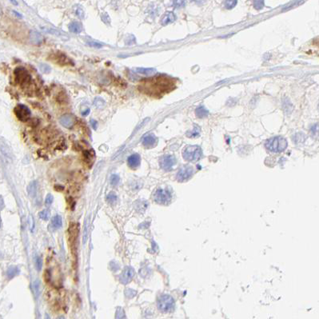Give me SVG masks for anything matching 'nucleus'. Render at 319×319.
Returning a JSON list of instances; mask_svg holds the SVG:
<instances>
[{
    "label": "nucleus",
    "mask_w": 319,
    "mask_h": 319,
    "mask_svg": "<svg viewBox=\"0 0 319 319\" xmlns=\"http://www.w3.org/2000/svg\"><path fill=\"white\" fill-rule=\"evenodd\" d=\"M141 157L138 154H133L127 158V164L132 169H136L140 166Z\"/></svg>",
    "instance_id": "nucleus-14"
},
{
    "label": "nucleus",
    "mask_w": 319,
    "mask_h": 319,
    "mask_svg": "<svg viewBox=\"0 0 319 319\" xmlns=\"http://www.w3.org/2000/svg\"><path fill=\"white\" fill-rule=\"evenodd\" d=\"M195 114H196V116L199 118H205L209 114V111L207 110L203 107V106H199L195 110Z\"/></svg>",
    "instance_id": "nucleus-21"
},
{
    "label": "nucleus",
    "mask_w": 319,
    "mask_h": 319,
    "mask_svg": "<svg viewBox=\"0 0 319 319\" xmlns=\"http://www.w3.org/2000/svg\"><path fill=\"white\" fill-rule=\"evenodd\" d=\"M68 28L70 30V32L74 33V34H79L82 30V24L79 22H72L69 24Z\"/></svg>",
    "instance_id": "nucleus-17"
},
{
    "label": "nucleus",
    "mask_w": 319,
    "mask_h": 319,
    "mask_svg": "<svg viewBox=\"0 0 319 319\" xmlns=\"http://www.w3.org/2000/svg\"><path fill=\"white\" fill-rule=\"evenodd\" d=\"M18 273H19V269H18L17 267H12L11 268H9L7 272H6V274L8 276V278H11L17 275Z\"/></svg>",
    "instance_id": "nucleus-25"
},
{
    "label": "nucleus",
    "mask_w": 319,
    "mask_h": 319,
    "mask_svg": "<svg viewBox=\"0 0 319 319\" xmlns=\"http://www.w3.org/2000/svg\"><path fill=\"white\" fill-rule=\"evenodd\" d=\"M134 276H135V270L131 267H126L120 275V281L123 284H126L131 281Z\"/></svg>",
    "instance_id": "nucleus-11"
},
{
    "label": "nucleus",
    "mask_w": 319,
    "mask_h": 319,
    "mask_svg": "<svg viewBox=\"0 0 319 319\" xmlns=\"http://www.w3.org/2000/svg\"><path fill=\"white\" fill-rule=\"evenodd\" d=\"M58 319H65V318H64V317H62V316H60V317H59V318H58Z\"/></svg>",
    "instance_id": "nucleus-48"
},
{
    "label": "nucleus",
    "mask_w": 319,
    "mask_h": 319,
    "mask_svg": "<svg viewBox=\"0 0 319 319\" xmlns=\"http://www.w3.org/2000/svg\"><path fill=\"white\" fill-rule=\"evenodd\" d=\"M254 6L255 9L261 10L264 6V2L263 1H255L254 2Z\"/></svg>",
    "instance_id": "nucleus-38"
},
{
    "label": "nucleus",
    "mask_w": 319,
    "mask_h": 319,
    "mask_svg": "<svg viewBox=\"0 0 319 319\" xmlns=\"http://www.w3.org/2000/svg\"><path fill=\"white\" fill-rule=\"evenodd\" d=\"M86 43H87V45H89V46L95 47V48H101V47H103V46L102 43H97V42H94V41H88L86 42Z\"/></svg>",
    "instance_id": "nucleus-37"
},
{
    "label": "nucleus",
    "mask_w": 319,
    "mask_h": 319,
    "mask_svg": "<svg viewBox=\"0 0 319 319\" xmlns=\"http://www.w3.org/2000/svg\"><path fill=\"white\" fill-rule=\"evenodd\" d=\"M133 70L135 71V73L138 74H142V75H145V76H152L154 74H156V70L154 69V68H145V67H136L135 69H133Z\"/></svg>",
    "instance_id": "nucleus-15"
},
{
    "label": "nucleus",
    "mask_w": 319,
    "mask_h": 319,
    "mask_svg": "<svg viewBox=\"0 0 319 319\" xmlns=\"http://www.w3.org/2000/svg\"><path fill=\"white\" fill-rule=\"evenodd\" d=\"M50 225L52 226L53 228L55 230H58L62 226V218L59 215H55L53 217L52 219H51V223Z\"/></svg>",
    "instance_id": "nucleus-18"
},
{
    "label": "nucleus",
    "mask_w": 319,
    "mask_h": 319,
    "mask_svg": "<svg viewBox=\"0 0 319 319\" xmlns=\"http://www.w3.org/2000/svg\"><path fill=\"white\" fill-rule=\"evenodd\" d=\"M158 308L164 313L170 312L174 308V300L168 294H162L158 299Z\"/></svg>",
    "instance_id": "nucleus-3"
},
{
    "label": "nucleus",
    "mask_w": 319,
    "mask_h": 319,
    "mask_svg": "<svg viewBox=\"0 0 319 319\" xmlns=\"http://www.w3.org/2000/svg\"><path fill=\"white\" fill-rule=\"evenodd\" d=\"M154 198L158 204H167L172 198V194L170 190L167 188H158L154 194Z\"/></svg>",
    "instance_id": "nucleus-5"
},
{
    "label": "nucleus",
    "mask_w": 319,
    "mask_h": 319,
    "mask_svg": "<svg viewBox=\"0 0 319 319\" xmlns=\"http://www.w3.org/2000/svg\"><path fill=\"white\" fill-rule=\"evenodd\" d=\"M33 291H34L35 297H38L40 293V281L38 279L35 280L33 283Z\"/></svg>",
    "instance_id": "nucleus-26"
},
{
    "label": "nucleus",
    "mask_w": 319,
    "mask_h": 319,
    "mask_svg": "<svg viewBox=\"0 0 319 319\" xmlns=\"http://www.w3.org/2000/svg\"><path fill=\"white\" fill-rule=\"evenodd\" d=\"M39 67V70H41L42 72L44 74H49L51 70V68L49 65L46 64V63H41L38 66Z\"/></svg>",
    "instance_id": "nucleus-29"
},
{
    "label": "nucleus",
    "mask_w": 319,
    "mask_h": 319,
    "mask_svg": "<svg viewBox=\"0 0 319 319\" xmlns=\"http://www.w3.org/2000/svg\"><path fill=\"white\" fill-rule=\"evenodd\" d=\"M69 234V243L71 246L75 245L78 235H79V225L76 223H70L68 230Z\"/></svg>",
    "instance_id": "nucleus-10"
},
{
    "label": "nucleus",
    "mask_w": 319,
    "mask_h": 319,
    "mask_svg": "<svg viewBox=\"0 0 319 319\" xmlns=\"http://www.w3.org/2000/svg\"><path fill=\"white\" fill-rule=\"evenodd\" d=\"M182 155L186 161L197 162L202 156V150L198 146H189L185 148Z\"/></svg>",
    "instance_id": "nucleus-4"
},
{
    "label": "nucleus",
    "mask_w": 319,
    "mask_h": 319,
    "mask_svg": "<svg viewBox=\"0 0 319 319\" xmlns=\"http://www.w3.org/2000/svg\"><path fill=\"white\" fill-rule=\"evenodd\" d=\"M41 29L43 30V31H45L46 33L51 34V35H56V36H59V37H61V36H63V35L67 36V35H64V34H62V33H61L60 31H59V30H57L55 29H53V28H50V27H47V26H41Z\"/></svg>",
    "instance_id": "nucleus-22"
},
{
    "label": "nucleus",
    "mask_w": 319,
    "mask_h": 319,
    "mask_svg": "<svg viewBox=\"0 0 319 319\" xmlns=\"http://www.w3.org/2000/svg\"><path fill=\"white\" fill-rule=\"evenodd\" d=\"M45 319H50V318L49 317V315L47 314V313H46V316H45Z\"/></svg>",
    "instance_id": "nucleus-46"
},
{
    "label": "nucleus",
    "mask_w": 319,
    "mask_h": 319,
    "mask_svg": "<svg viewBox=\"0 0 319 319\" xmlns=\"http://www.w3.org/2000/svg\"><path fill=\"white\" fill-rule=\"evenodd\" d=\"M35 267H36L37 270H38V271L41 270L42 267H43V259L39 256L36 257V259H35Z\"/></svg>",
    "instance_id": "nucleus-34"
},
{
    "label": "nucleus",
    "mask_w": 319,
    "mask_h": 319,
    "mask_svg": "<svg viewBox=\"0 0 319 319\" xmlns=\"http://www.w3.org/2000/svg\"><path fill=\"white\" fill-rule=\"evenodd\" d=\"M194 174L193 167L190 166H184L179 170L177 174V179L179 181H187L190 179Z\"/></svg>",
    "instance_id": "nucleus-9"
},
{
    "label": "nucleus",
    "mask_w": 319,
    "mask_h": 319,
    "mask_svg": "<svg viewBox=\"0 0 319 319\" xmlns=\"http://www.w3.org/2000/svg\"><path fill=\"white\" fill-rule=\"evenodd\" d=\"M74 118L70 114H64L59 118V123L66 128H71L74 124Z\"/></svg>",
    "instance_id": "nucleus-13"
},
{
    "label": "nucleus",
    "mask_w": 319,
    "mask_h": 319,
    "mask_svg": "<svg viewBox=\"0 0 319 319\" xmlns=\"http://www.w3.org/2000/svg\"><path fill=\"white\" fill-rule=\"evenodd\" d=\"M11 3H14V4H15V5H17V4H18V3L16 2V1H11Z\"/></svg>",
    "instance_id": "nucleus-47"
},
{
    "label": "nucleus",
    "mask_w": 319,
    "mask_h": 319,
    "mask_svg": "<svg viewBox=\"0 0 319 319\" xmlns=\"http://www.w3.org/2000/svg\"><path fill=\"white\" fill-rule=\"evenodd\" d=\"M106 199H107V202H108L110 204L114 205V204H115L116 202H117L118 198H117V195H116L114 192H111V193L109 194L108 195H107V197H106Z\"/></svg>",
    "instance_id": "nucleus-28"
},
{
    "label": "nucleus",
    "mask_w": 319,
    "mask_h": 319,
    "mask_svg": "<svg viewBox=\"0 0 319 319\" xmlns=\"http://www.w3.org/2000/svg\"><path fill=\"white\" fill-rule=\"evenodd\" d=\"M43 36L39 33L31 31L30 32V41L35 44H39L43 42Z\"/></svg>",
    "instance_id": "nucleus-20"
},
{
    "label": "nucleus",
    "mask_w": 319,
    "mask_h": 319,
    "mask_svg": "<svg viewBox=\"0 0 319 319\" xmlns=\"http://www.w3.org/2000/svg\"><path fill=\"white\" fill-rule=\"evenodd\" d=\"M37 181H31L30 185L27 187V191H28V194L30 198H34V197L36 195V193H37Z\"/></svg>",
    "instance_id": "nucleus-19"
},
{
    "label": "nucleus",
    "mask_w": 319,
    "mask_h": 319,
    "mask_svg": "<svg viewBox=\"0 0 319 319\" xmlns=\"http://www.w3.org/2000/svg\"><path fill=\"white\" fill-rule=\"evenodd\" d=\"M115 319H126V315L125 313L122 308H118L116 311V315H115Z\"/></svg>",
    "instance_id": "nucleus-31"
},
{
    "label": "nucleus",
    "mask_w": 319,
    "mask_h": 319,
    "mask_svg": "<svg viewBox=\"0 0 319 319\" xmlns=\"http://www.w3.org/2000/svg\"><path fill=\"white\" fill-rule=\"evenodd\" d=\"M237 2L236 0H230V1H225V6L226 9H231L236 6Z\"/></svg>",
    "instance_id": "nucleus-35"
},
{
    "label": "nucleus",
    "mask_w": 319,
    "mask_h": 319,
    "mask_svg": "<svg viewBox=\"0 0 319 319\" xmlns=\"http://www.w3.org/2000/svg\"><path fill=\"white\" fill-rule=\"evenodd\" d=\"M111 184L112 185V186H116V185L119 182V180H120V178H119V176L118 175V174H112L111 177Z\"/></svg>",
    "instance_id": "nucleus-33"
},
{
    "label": "nucleus",
    "mask_w": 319,
    "mask_h": 319,
    "mask_svg": "<svg viewBox=\"0 0 319 319\" xmlns=\"http://www.w3.org/2000/svg\"><path fill=\"white\" fill-rule=\"evenodd\" d=\"M29 218H30L29 219L30 222V230L33 231V230H34V226H35V225H34V219H33L32 216H30Z\"/></svg>",
    "instance_id": "nucleus-43"
},
{
    "label": "nucleus",
    "mask_w": 319,
    "mask_h": 319,
    "mask_svg": "<svg viewBox=\"0 0 319 319\" xmlns=\"http://www.w3.org/2000/svg\"><path fill=\"white\" fill-rule=\"evenodd\" d=\"M91 125L92 126V127H93L94 130H97V127H98V122H97L96 120L91 119Z\"/></svg>",
    "instance_id": "nucleus-42"
},
{
    "label": "nucleus",
    "mask_w": 319,
    "mask_h": 319,
    "mask_svg": "<svg viewBox=\"0 0 319 319\" xmlns=\"http://www.w3.org/2000/svg\"><path fill=\"white\" fill-rule=\"evenodd\" d=\"M199 135H200V128L197 126L194 127L192 131L187 132V134H186V136L189 137V138H196Z\"/></svg>",
    "instance_id": "nucleus-24"
},
{
    "label": "nucleus",
    "mask_w": 319,
    "mask_h": 319,
    "mask_svg": "<svg viewBox=\"0 0 319 319\" xmlns=\"http://www.w3.org/2000/svg\"><path fill=\"white\" fill-rule=\"evenodd\" d=\"M185 6L184 1H174V6L176 8H180Z\"/></svg>",
    "instance_id": "nucleus-41"
},
{
    "label": "nucleus",
    "mask_w": 319,
    "mask_h": 319,
    "mask_svg": "<svg viewBox=\"0 0 319 319\" xmlns=\"http://www.w3.org/2000/svg\"><path fill=\"white\" fill-rule=\"evenodd\" d=\"M75 15H77V16H79V18H83L84 17V12H83V10H82L81 7H79V6H77L76 7V10H75Z\"/></svg>",
    "instance_id": "nucleus-39"
},
{
    "label": "nucleus",
    "mask_w": 319,
    "mask_h": 319,
    "mask_svg": "<svg viewBox=\"0 0 319 319\" xmlns=\"http://www.w3.org/2000/svg\"><path fill=\"white\" fill-rule=\"evenodd\" d=\"M311 135L313 136V138L317 139V140H319V124H314L310 129Z\"/></svg>",
    "instance_id": "nucleus-23"
},
{
    "label": "nucleus",
    "mask_w": 319,
    "mask_h": 319,
    "mask_svg": "<svg viewBox=\"0 0 319 319\" xmlns=\"http://www.w3.org/2000/svg\"><path fill=\"white\" fill-rule=\"evenodd\" d=\"M15 80L22 86H26L31 81V76L23 67H18L15 70Z\"/></svg>",
    "instance_id": "nucleus-6"
},
{
    "label": "nucleus",
    "mask_w": 319,
    "mask_h": 319,
    "mask_svg": "<svg viewBox=\"0 0 319 319\" xmlns=\"http://www.w3.org/2000/svg\"><path fill=\"white\" fill-rule=\"evenodd\" d=\"M158 142V138H156V136L153 134H149L147 135L143 138H142V145L146 148H153L156 146V144Z\"/></svg>",
    "instance_id": "nucleus-12"
},
{
    "label": "nucleus",
    "mask_w": 319,
    "mask_h": 319,
    "mask_svg": "<svg viewBox=\"0 0 319 319\" xmlns=\"http://www.w3.org/2000/svg\"><path fill=\"white\" fill-rule=\"evenodd\" d=\"M13 13H14V15H16V16H17L18 18V17H19V18H22V17H23V16H22V15H21L20 14H19V13H17V12L15 11H13Z\"/></svg>",
    "instance_id": "nucleus-45"
},
{
    "label": "nucleus",
    "mask_w": 319,
    "mask_h": 319,
    "mask_svg": "<svg viewBox=\"0 0 319 319\" xmlns=\"http://www.w3.org/2000/svg\"><path fill=\"white\" fill-rule=\"evenodd\" d=\"M83 155H84V158H85L86 161L90 162L93 159V158H94V152H93V151H91H91H89V150H86V151L84 152Z\"/></svg>",
    "instance_id": "nucleus-32"
},
{
    "label": "nucleus",
    "mask_w": 319,
    "mask_h": 319,
    "mask_svg": "<svg viewBox=\"0 0 319 319\" xmlns=\"http://www.w3.org/2000/svg\"><path fill=\"white\" fill-rule=\"evenodd\" d=\"M89 113H90V109H86L85 111L82 112V115H84V116H86V115H87Z\"/></svg>",
    "instance_id": "nucleus-44"
},
{
    "label": "nucleus",
    "mask_w": 319,
    "mask_h": 319,
    "mask_svg": "<svg viewBox=\"0 0 319 319\" xmlns=\"http://www.w3.org/2000/svg\"><path fill=\"white\" fill-rule=\"evenodd\" d=\"M15 114L18 119H19L22 122H26L30 118L31 112L26 106L19 104L15 108Z\"/></svg>",
    "instance_id": "nucleus-7"
},
{
    "label": "nucleus",
    "mask_w": 319,
    "mask_h": 319,
    "mask_svg": "<svg viewBox=\"0 0 319 319\" xmlns=\"http://www.w3.org/2000/svg\"><path fill=\"white\" fill-rule=\"evenodd\" d=\"M88 228H89V223L87 220H86L85 222V227H84V232H83V243L85 244L87 239L88 236Z\"/></svg>",
    "instance_id": "nucleus-36"
},
{
    "label": "nucleus",
    "mask_w": 319,
    "mask_h": 319,
    "mask_svg": "<svg viewBox=\"0 0 319 319\" xmlns=\"http://www.w3.org/2000/svg\"><path fill=\"white\" fill-rule=\"evenodd\" d=\"M38 216H39V218H40L42 220H45V221H47V220L49 219V217H50V211H48V210H43V211H42L41 212L39 213Z\"/></svg>",
    "instance_id": "nucleus-30"
},
{
    "label": "nucleus",
    "mask_w": 319,
    "mask_h": 319,
    "mask_svg": "<svg viewBox=\"0 0 319 319\" xmlns=\"http://www.w3.org/2000/svg\"><path fill=\"white\" fill-rule=\"evenodd\" d=\"M176 164V158L174 155H167L162 156L160 158V167L163 169L164 170H172L173 167Z\"/></svg>",
    "instance_id": "nucleus-8"
},
{
    "label": "nucleus",
    "mask_w": 319,
    "mask_h": 319,
    "mask_svg": "<svg viewBox=\"0 0 319 319\" xmlns=\"http://www.w3.org/2000/svg\"><path fill=\"white\" fill-rule=\"evenodd\" d=\"M175 19H176L175 15H174L173 12L168 11L167 13H166V14L164 15V16L162 17V18L161 23L162 25L166 26V25H168V24L174 23V22L175 21Z\"/></svg>",
    "instance_id": "nucleus-16"
},
{
    "label": "nucleus",
    "mask_w": 319,
    "mask_h": 319,
    "mask_svg": "<svg viewBox=\"0 0 319 319\" xmlns=\"http://www.w3.org/2000/svg\"><path fill=\"white\" fill-rule=\"evenodd\" d=\"M105 104V101L103 99H101V98H96L94 101V106L98 109L103 108Z\"/></svg>",
    "instance_id": "nucleus-27"
},
{
    "label": "nucleus",
    "mask_w": 319,
    "mask_h": 319,
    "mask_svg": "<svg viewBox=\"0 0 319 319\" xmlns=\"http://www.w3.org/2000/svg\"><path fill=\"white\" fill-rule=\"evenodd\" d=\"M266 147L272 152L279 153L284 151L287 147V141L282 137H274L267 141Z\"/></svg>",
    "instance_id": "nucleus-2"
},
{
    "label": "nucleus",
    "mask_w": 319,
    "mask_h": 319,
    "mask_svg": "<svg viewBox=\"0 0 319 319\" xmlns=\"http://www.w3.org/2000/svg\"><path fill=\"white\" fill-rule=\"evenodd\" d=\"M173 82L170 79L166 77H158L150 81L149 86H147V91L149 90L153 94H162L171 90L173 87Z\"/></svg>",
    "instance_id": "nucleus-1"
},
{
    "label": "nucleus",
    "mask_w": 319,
    "mask_h": 319,
    "mask_svg": "<svg viewBox=\"0 0 319 319\" xmlns=\"http://www.w3.org/2000/svg\"><path fill=\"white\" fill-rule=\"evenodd\" d=\"M53 202V196L50 194H48L45 199V204L47 206H50Z\"/></svg>",
    "instance_id": "nucleus-40"
}]
</instances>
